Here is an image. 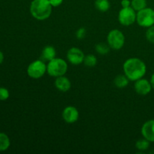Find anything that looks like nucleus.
<instances>
[{"instance_id":"f257e3e1","label":"nucleus","mask_w":154,"mask_h":154,"mask_svg":"<svg viewBox=\"0 0 154 154\" xmlns=\"http://www.w3.org/2000/svg\"><path fill=\"white\" fill-rule=\"evenodd\" d=\"M123 69L124 75L131 81L141 79L147 72V66L144 62L136 57L126 60L123 63Z\"/></svg>"},{"instance_id":"6e6552de","label":"nucleus","mask_w":154,"mask_h":154,"mask_svg":"<svg viewBox=\"0 0 154 154\" xmlns=\"http://www.w3.org/2000/svg\"><path fill=\"white\" fill-rule=\"evenodd\" d=\"M67 60L71 64L78 66L84 63L85 55L81 49L78 48H72L68 51L66 54Z\"/></svg>"},{"instance_id":"dca6fc26","label":"nucleus","mask_w":154,"mask_h":154,"mask_svg":"<svg viewBox=\"0 0 154 154\" xmlns=\"http://www.w3.org/2000/svg\"><path fill=\"white\" fill-rule=\"evenodd\" d=\"M95 7L101 12H106L109 10L111 4L108 0H96Z\"/></svg>"},{"instance_id":"6ab92c4d","label":"nucleus","mask_w":154,"mask_h":154,"mask_svg":"<svg viewBox=\"0 0 154 154\" xmlns=\"http://www.w3.org/2000/svg\"><path fill=\"white\" fill-rule=\"evenodd\" d=\"M149 147H150V141L144 138L139 139L135 143V147L141 151L147 150L149 148Z\"/></svg>"},{"instance_id":"5701e85b","label":"nucleus","mask_w":154,"mask_h":154,"mask_svg":"<svg viewBox=\"0 0 154 154\" xmlns=\"http://www.w3.org/2000/svg\"><path fill=\"white\" fill-rule=\"evenodd\" d=\"M86 34H87V30L84 27H81L78 29L76 32V38L78 39H83L85 38Z\"/></svg>"},{"instance_id":"aec40b11","label":"nucleus","mask_w":154,"mask_h":154,"mask_svg":"<svg viewBox=\"0 0 154 154\" xmlns=\"http://www.w3.org/2000/svg\"><path fill=\"white\" fill-rule=\"evenodd\" d=\"M84 63L87 67H94L97 64V59L93 54H88L85 56Z\"/></svg>"},{"instance_id":"4468645a","label":"nucleus","mask_w":154,"mask_h":154,"mask_svg":"<svg viewBox=\"0 0 154 154\" xmlns=\"http://www.w3.org/2000/svg\"><path fill=\"white\" fill-rule=\"evenodd\" d=\"M129 79L125 75H118L114 80V84L117 88L123 89L127 87L129 83Z\"/></svg>"},{"instance_id":"a211bd4d","label":"nucleus","mask_w":154,"mask_h":154,"mask_svg":"<svg viewBox=\"0 0 154 154\" xmlns=\"http://www.w3.org/2000/svg\"><path fill=\"white\" fill-rule=\"evenodd\" d=\"M96 51L98 54L101 55H105L110 52L111 48L108 45V44L105 43H99L96 45Z\"/></svg>"},{"instance_id":"1a4fd4ad","label":"nucleus","mask_w":154,"mask_h":154,"mask_svg":"<svg viewBox=\"0 0 154 154\" xmlns=\"http://www.w3.org/2000/svg\"><path fill=\"white\" fill-rule=\"evenodd\" d=\"M134 88H135V92L140 96H147L151 92L153 89L150 81L143 78L135 81Z\"/></svg>"},{"instance_id":"393cba45","label":"nucleus","mask_w":154,"mask_h":154,"mask_svg":"<svg viewBox=\"0 0 154 154\" xmlns=\"http://www.w3.org/2000/svg\"><path fill=\"white\" fill-rule=\"evenodd\" d=\"M122 8H128L131 6V2L129 0H122L121 1Z\"/></svg>"},{"instance_id":"9b49d317","label":"nucleus","mask_w":154,"mask_h":154,"mask_svg":"<svg viewBox=\"0 0 154 154\" xmlns=\"http://www.w3.org/2000/svg\"><path fill=\"white\" fill-rule=\"evenodd\" d=\"M141 135L150 142H154V120H147L143 124L141 129Z\"/></svg>"},{"instance_id":"7ed1b4c3","label":"nucleus","mask_w":154,"mask_h":154,"mask_svg":"<svg viewBox=\"0 0 154 154\" xmlns=\"http://www.w3.org/2000/svg\"><path fill=\"white\" fill-rule=\"evenodd\" d=\"M68 70V64L66 60L62 58H54L48 62L47 65V72L54 78L66 75Z\"/></svg>"},{"instance_id":"f03ea898","label":"nucleus","mask_w":154,"mask_h":154,"mask_svg":"<svg viewBox=\"0 0 154 154\" xmlns=\"http://www.w3.org/2000/svg\"><path fill=\"white\" fill-rule=\"evenodd\" d=\"M52 8L49 0H33L30 4L29 11L35 19L45 20L50 17Z\"/></svg>"},{"instance_id":"412c9836","label":"nucleus","mask_w":154,"mask_h":154,"mask_svg":"<svg viewBox=\"0 0 154 154\" xmlns=\"http://www.w3.org/2000/svg\"><path fill=\"white\" fill-rule=\"evenodd\" d=\"M146 38L150 43L154 44V25L147 29L146 32Z\"/></svg>"},{"instance_id":"0eeeda50","label":"nucleus","mask_w":154,"mask_h":154,"mask_svg":"<svg viewBox=\"0 0 154 154\" xmlns=\"http://www.w3.org/2000/svg\"><path fill=\"white\" fill-rule=\"evenodd\" d=\"M137 13L132 7L122 8L118 14V20L121 25L129 26L136 22Z\"/></svg>"},{"instance_id":"20e7f679","label":"nucleus","mask_w":154,"mask_h":154,"mask_svg":"<svg viewBox=\"0 0 154 154\" xmlns=\"http://www.w3.org/2000/svg\"><path fill=\"white\" fill-rule=\"evenodd\" d=\"M26 72L29 78L39 79L47 72V65L42 60H35L29 65Z\"/></svg>"},{"instance_id":"39448f33","label":"nucleus","mask_w":154,"mask_h":154,"mask_svg":"<svg viewBox=\"0 0 154 154\" xmlns=\"http://www.w3.org/2000/svg\"><path fill=\"white\" fill-rule=\"evenodd\" d=\"M136 22L141 27L149 28L154 25V10L151 8H147L137 11Z\"/></svg>"},{"instance_id":"f8f14e48","label":"nucleus","mask_w":154,"mask_h":154,"mask_svg":"<svg viewBox=\"0 0 154 154\" xmlns=\"http://www.w3.org/2000/svg\"><path fill=\"white\" fill-rule=\"evenodd\" d=\"M55 87L58 90L61 92H67L70 90L72 87L70 80L64 75L56 78Z\"/></svg>"},{"instance_id":"4be33fe9","label":"nucleus","mask_w":154,"mask_h":154,"mask_svg":"<svg viewBox=\"0 0 154 154\" xmlns=\"http://www.w3.org/2000/svg\"><path fill=\"white\" fill-rule=\"evenodd\" d=\"M10 93L5 87H0V100L5 101L9 98Z\"/></svg>"},{"instance_id":"423d86ee","label":"nucleus","mask_w":154,"mask_h":154,"mask_svg":"<svg viewBox=\"0 0 154 154\" xmlns=\"http://www.w3.org/2000/svg\"><path fill=\"white\" fill-rule=\"evenodd\" d=\"M125 35L120 30L113 29L107 36L108 44L111 49L120 50L125 45Z\"/></svg>"},{"instance_id":"2eb2a0df","label":"nucleus","mask_w":154,"mask_h":154,"mask_svg":"<svg viewBox=\"0 0 154 154\" xmlns=\"http://www.w3.org/2000/svg\"><path fill=\"white\" fill-rule=\"evenodd\" d=\"M11 145L10 138L6 134L0 132V152L7 150Z\"/></svg>"},{"instance_id":"bb28decb","label":"nucleus","mask_w":154,"mask_h":154,"mask_svg":"<svg viewBox=\"0 0 154 154\" xmlns=\"http://www.w3.org/2000/svg\"><path fill=\"white\" fill-rule=\"evenodd\" d=\"M3 61H4V54L0 51V65L3 63Z\"/></svg>"},{"instance_id":"ddd939ff","label":"nucleus","mask_w":154,"mask_h":154,"mask_svg":"<svg viewBox=\"0 0 154 154\" xmlns=\"http://www.w3.org/2000/svg\"><path fill=\"white\" fill-rule=\"evenodd\" d=\"M56 55H57V52H56L55 48L51 45H48L42 50V59L43 61L49 62L53 59L56 58Z\"/></svg>"},{"instance_id":"b1692460","label":"nucleus","mask_w":154,"mask_h":154,"mask_svg":"<svg viewBox=\"0 0 154 154\" xmlns=\"http://www.w3.org/2000/svg\"><path fill=\"white\" fill-rule=\"evenodd\" d=\"M49 2L53 7L56 8L61 5L62 3L63 2V0H49Z\"/></svg>"},{"instance_id":"f3484780","label":"nucleus","mask_w":154,"mask_h":154,"mask_svg":"<svg viewBox=\"0 0 154 154\" xmlns=\"http://www.w3.org/2000/svg\"><path fill=\"white\" fill-rule=\"evenodd\" d=\"M131 7L136 12L139 11L147 7V1L146 0H132Z\"/></svg>"},{"instance_id":"a878e982","label":"nucleus","mask_w":154,"mask_h":154,"mask_svg":"<svg viewBox=\"0 0 154 154\" xmlns=\"http://www.w3.org/2000/svg\"><path fill=\"white\" fill-rule=\"evenodd\" d=\"M150 84H151L152 88L154 90V73L151 75V78H150Z\"/></svg>"},{"instance_id":"9d476101","label":"nucleus","mask_w":154,"mask_h":154,"mask_svg":"<svg viewBox=\"0 0 154 154\" xmlns=\"http://www.w3.org/2000/svg\"><path fill=\"white\" fill-rule=\"evenodd\" d=\"M62 117L66 123H74L79 118V111L75 107L67 106L63 111Z\"/></svg>"}]
</instances>
